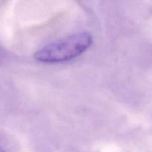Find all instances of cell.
<instances>
[{
  "label": "cell",
  "instance_id": "obj_2",
  "mask_svg": "<svg viewBox=\"0 0 152 152\" xmlns=\"http://www.w3.org/2000/svg\"><path fill=\"white\" fill-rule=\"evenodd\" d=\"M0 152H4V150L2 149V148H0Z\"/></svg>",
  "mask_w": 152,
  "mask_h": 152
},
{
  "label": "cell",
  "instance_id": "obj_1",
  "mask_svg": "<svg viewBox=\"0 0 152 152\" xmlns=\"http://www.w3.org/2000/svg\"><path fill=\"white\" fill-rule=\"evenodd\" d=\"M91 44L92 37L88 33L74 34L40 49L34 58L43 63L66 62L83 54Z\"/></svg>",
  "mask_w": 152,
  "mask_h": 152
}]
</instances>
